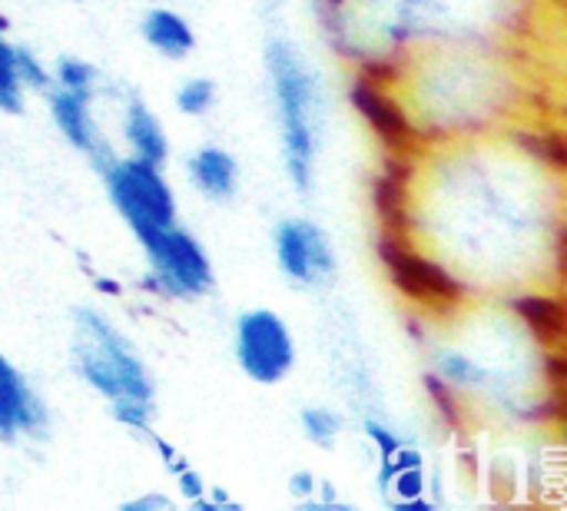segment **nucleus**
Segmentation results:
<instances>
[{"label": "nucleus", "instance_id": "10", "mask_svg": "<svg viewBox=\"0 0 567 511\" xmlns=\"http://www.w3.org/2000/svg\"><path fill=\"white\" fill-rule=\"evenodd\" d=\"M43 96H47V110H50V120H53L56 133L100 170L116 150L106 140V133H103V126H100V120L93 113L96 100H90L83 93L60 90V86H47Z\"/></svg>", "mask_w": 567, "mask_h": 511}, {"label": "nucleus", "instance_id": "24", "mask_svg": "<svg viewBox=\"0 0 567 511\" xmlns=\"http://www.w3.org/2000/svg\"><path fill=\"white\" fill-rule=\"evenodd\" d=\"M123 511H173V502L166 499V495H140V499H130V502H123L120 505Z\"/></svg>", "mask_w": 567, "mask_h": 511}, {"label": "nucleus", "instance_id": "9", "mask_svg": "<svg viewBox=\"0 0 567 511\" xmlns=\"http://www.w3.org/2000/svg\"><path fill=\"white\" fill-rule=\"evenodd\" d=\"M50 436V406L27 372L0 352V442L27 446Z\"/></svg>", "mask_w": 567, "mask_h": 511}, {"label": "nucleus", "instance_id": "11", "mask_svg": "<svg viewBox=\"0 0 567 511\" xmlns=\"http://www.w3.org/2000/svg\"><path fill=\"white\" fill-rule=\"evenodd\" d=\"M412 176H415V156L385 153V163L372 180V209L379 216V233H395V236L415 233Z\"/></svg>", "mask_w": 567, "mask_h": 511}, {"label": "nucleus", "instance_id": "18", "mask_svg": "<svg viewBox=\"0 0 567 511\" xmlns=\"http://www.w3.org/2000/svg\"><path fill=\"white\" fill-rule=\"evenodd\" d=\"M176 110L189 120H203L216 110L219 103V83L213 76H186L179 86H176V96H173Z\"/></svg>", "mask_w": 567, "mask_h": 511}, {"label": "nucleus", "instance_id": "8", "mask_svg": "<svg viewBox=\"0 0 567 511\" xmlns=\"http://www.w3.org/2000/svg\"><path fill=\"white\" fill-rule=\"evenodd\" d=\"M346 96H349L352 110L359 113V120L385 146V153H392V156H419L422 146L429 143L422 123L409 113V106L402 103L395 86L379 83V80H372L365 73H355L349 80Z\"/></svg>", "mask_w": 567, "mask_h": 511}, {"label": "nucleus", "instance_id": "22", "mask_svg": "<svg viewBox=\"0 0 567 511\" xmlns=\"http://www.w3.org/2000/svg\"><path fill=\"white\" fill-rule=\"evenodd\" d=\"M13 57H17V76L23 83V90L30 93H47L50 86V67L37 57V50L23 47V43H13Z\"/></svg>", "mask_w": 567, "mask_h": 511}, {"label": "nucleus", "instance_id": "13", "mask_svg": "<svg viewBox=\"0 0 567 511\" xmlns=\"http://www.w3.org/2000/svg\"><path fill=\"white\" fill-rule=\"evenodd\" d=\"M120 133H123L126 156H136V160L153 163V166L169 163V153H173L169 133H166L163 120L153 113V106L140 93L126 96L123 113H120Z\"/></svg>", "mask_w": 567, "mask_h": 511}, {"label": "nucleus", "instance_id": "25", "mask_svg": "<svg viewBox=\"0 0 567 511\" xmlns=\"http://www.w3.org/2000/svg\"><path fill=\"white\" fill-rule=\"evenodd\" d=\"M96 286H100L103 293H113V296H120V286H116V283H106V279H96Z\"/></svg>", "mask_w": 567, "mask_h": 511}, {"label": "nucleus", "instance_id": "1", "mask_svg": "<svg viewBox=\"0 0 567 511\" xmlns=\"http://www.w3.org/2000/svg\"><path fill=\"white\" fill-rule=\"evenodd\" d=\"M70 362L80 382L100 396L110 416L136 432L153 436L156 422V382L133 346V339L100 309L76 306L70 316Z\"/></svg>", "mask_w": 567, "mask_h": 511}, {"label": "nucleus", "instance_id": "20", "mask_svg": "<svg viewBox=\"0 0 567 511\" xmlns=\"http://www.w3.org/2000/svg\"><path fill=\"white\" fill-rule=\"evenodd\" d=\"M23 103H27V90L17 76L13 43L0 30V113H23Z\"/></svg>", "mask_w": 567, "mask_h": 511}, {"label": "nucleus", "instance_id": "26", "mask_svg": "<svg viewBox=\"0 0 567 511\" xmlns=\"http://www.w3.org/2000/svg\"><path fill=\"white\" fill-rule=\"evenodd\" d=\"M150 3H159V0H150Z\"/></svg>", "mask_w": 567, "mask_h": 511}, {"label": "nucleus", "instance_id": "14", "mask_svg": "<svg viewBox=\"0 0 567 511\" xmlns=\"http://www.w3.org/2000/svg\"><path fill=\"white\" fill-rule=\"evenodd\" d=\"M186 176L193 190L209 203H233L239 193V180H243L239 160L219 143H206L193 150L186 160Z\"/></svg>", "mask_w": 567, "mask_h": 511}, {"label": "nucleus", "instance_id": "3", "mask_svg": "<svg viewBox=\"0 0 567 511\" xmlns=\"http://www.w3.org/2000/svg\"><path fill=\"white\" fill-rule=\"evenodd\" d=\"M375 256L392 289L425 316H455L468 303V283L455 276L442 259L422 253L415 236L379 233Z\"/></svg>", "mask_w": 567, "mask_h": 511}, {"label": "nucleus", "instance_id": "4", "mask_svg": "<svg viewBox=\"0 0 567 511\" xmlns=\"http://www.w3.org/2000/svg\"><path fill=\"white\" fill-rule=\"evenodd\" d=\"M136 243L150 266L146 289H153L156 296L176 303H199L216 289V269L206 246L179 223L150 229L136 236Z\"/></svg>", "mask_w": 567, "mask_h": 511}, {"label": "nucleus", "instance_id": "17", "mask_svg": "<svg viewBox=\"0 0 567 511\" xmlns=\"http://www.w3.org/2000/svg\"><path fill=\"white\" fill-rule=\"evenodd\" d=\"M299 429L306 436L309 446L316 449H336L342 432H346V422L342 416L332 409V406H306L299 412Z\"/></svg>", "mask_w": 567, "mask_h": 511}, {"label": "nucleus", "instance_id": "12", "mask_svg": "<svg viewBox=\"0 0 567 511\" xmlns=\"http://www.w3.org/2000/svg\"><path fill=\"white\" fill-rule=\"evenodd\" d=\"M505 309L522 323L532 343L542 352H561L567 336V309L558 293L545 289H518L505 299Z\"/></svg>", "mask_w": 567, "mask_h": 511}, {"label": "nucleus", "instance_id": "19", "mask_svg": "<svg viewBox=\"0 0 567 511\" xmlns=\"http://www.w3.org/2000/svg\"><path fill=\"white\" fill-rule=\"evenodd\" d=\"M515 143L522 150H528L542 166L555 170V173H565L567 150H565V133L561 130H515Z\"/></svg>", "mask_w": 567, "mask_h": 511}, {"label": "nucleus", "instance_id": "7", "mask_svg": "<svg viewBox=\"0 0 567 511\" xmlns=\"http://www.w3.org/2000/svg\"><path fill=\"white\" fill-rule=\"evenodd\" d=\"M272 256L292 289H326L339 273L332 236L309 216H286L272 229Z\"/></svg>", "mask_w": 567, "mask_h": 511}, {"label": "nucleus", "instance_id": "16", "mask_svg": "<svg viewBox=\"0 0 567 511\" xmlns=\"http://www.w3.org/2000/svg\"><path fill=\"white\" fill-rule=\"evenodd\" d=\"M50 86L70 90V93H83V96L96 100L100 96V70L90 60H83V57L63 53L50 67Z\"/></svg>", "mask_w": 567, "mask_h": 511}, {"label": "nucleus", "instance_id": "27", "mask_svg": "<svg viewBox=\"0 0 567 511\" xmlns=\"http://www.w3.org/2000/svg\"><path fill=\"white\" fill-rule=\"evenodd\" d=\"M73 3H80V0H73Z\"/></svg>", "mask_w": 567, "mask_h": 511}, {"label": "nucleus", "instance_id": "15", "mask_svg": "<svg viewBox=\"0 0 567 511\" xmlns=\"http://www.w3.org/2000/svg\"><path fill=\"white\" fill-rule=\"evenodd\" d=\"M140 37H143V43L156 57L173 60V63L186 60L196 50V30H193V23L176 7H169L163 0L146 7V13L140 20Z\"/></svg>", "mask_w": 567, "mask_h": 511}, {"label": "nucleus", "instance_id": "2", "mask_svg": "<svg viewBox=\"0 0 567 511\" xmlns=\"http://www.w3.org/2000/svg\"><path fill=\"white\" fill-rule=\"evenodd\" d=\"M266 76L279 120L282 170L296 193H309L316 183L319 140H322V86L306 60V53L286 40L272 37L266 43Z\"/></svg>", "mask_w": 567, "mask_h": 511}, {"label": "nucleus", "instance_id": "21", "mask_svg": "<svg viewBox=\"0 0 567 511\" xmlns=\"http://www.w3.org/2000/svg\"><path fill=\"white\" fill-rule=\"evenodd\" d=\"M425 392H429V399L435 402V412H439V419L445 422V426H465V396H458L442 376H435V372H429L425 376Z\"/></svg>", "mask_w": 567, "mask_h": 511}, {"label": "nucleus", "instance_id": "5", "mask_svg": "<svg viewBox=\"0 0 567 511\" xmlns=\"http://www.w3.org/2000/svg\"><path fill=\"white\" fill-rule=\"evenodd\" d=\"M100 176H103L113 209L120 213V219L126 223L133 236H143L150 229H159L179 219V203L166 180V166H153L136 156L113 153L100 166Z\"/></svg>", "mask_w": 567, "mask_h": 511}, {"label": "nucleus", "instance_id": "23", "mask_svg": "<svg viewBox=\"0 0 567 511\" xmlns=\"http://www.w3.org/2000/svg\"><path fill=\"white\" fill-rule=\"evenodd\" d=\"M289 492H292L302 505H312V502H316V495H319L322 489H319V479H316L312 472H292V479H289Z\"/></svg>", "mask_w": 567, "mask_h": 511}, {"label": "nucleus", "instance_id": "6", "mask_svg": "<svg viewBox=\"0 0 567 511\" xmlns=\"http://www.w3.org/2000/svg\"><path fill=\"white\" fill-rule=\"evenodd\" d=\"M233 356L239 372L256 386H279L296 369L299 349L282 313L256 306L243 309L233 326Z\"/></svg>", "mask_w": 567, "mask_h": 511}]
</instances>
